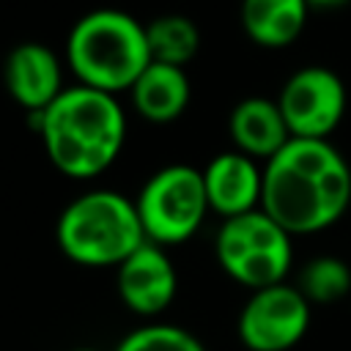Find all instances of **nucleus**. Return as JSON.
Returning <instances> with one entry per match:
<instances>
[{"mask_svg":"<svg viewBox=\"0 0 351 351\" xmlns=\"http://www.w3.org/2000/svg\"><path fill=\"white\" fill-rule=\"evenodd\" d=\"M307 0H241L239 19L247 38L263 49L291 47L307 25Z\"/></svg>","mask_w":351,"mask_h":351,"instance_id":"4468645a","label":"nucleus"},{"mask_svg":"<svg viewBox=\"0 0 351 351\" xmlns=\"http://www.w3.org/2000/svg\"><path fill=\"white\" fill-rule=\"evenodd\" d=\"M115 291L123 307L143 318L162 315L178 293V269L167 247L145 241L115 269Z\"/></svg>","mask_w":351,"mask_h":351,"instance_id":"1a4fd4ad","label":"nucleus"},{"mask_svg":"<svg viewBox=\"0 0 351 351\" xmlns=\"http://www.w3.org/2000/svg\"><path fill=\"white\" fill-rule=\"evenodd\" d=\"M214 252L219 269L247 291L285 282L293 266V236L263 208L222 219Z\"/></svg>","mask_w":351,"mask_h":351,"instance_id":"39448f33","label":"nucleus"},{"mask_svg":"<svg viewBox=\"0 0 351 351\" xmlns=\"http://www.w3.org/2000/svg\"><path fill=\"white\" fill-rule=\"evenodd\" d=\"M134 112L148 123H173L184 115L192 99V85L184 66L151 60L129 90Z\"/></svg>","mask_w":351,"mask_h":351,"instance_id":"ddd939ff","label":"nucleus"},{"mask_svg":"<svg viewBox=\"0 0 351 351\" xmlns=\"http://www.w3.org/2000/svg\"><path fill=\"white\" fill-rule=\"evenodd\" d=\"M277 104L291 137L329 140L346 115L348 93L337 71L326 66H302L282 82Z\"/></svg>","mask_w":351,"mask_h":351,"instance_id":"6e6552de","label":"nucleus"},{"mask_svg":"<svg viewBox=\"0 0 351 351\" xmlns=\"http://www.w3.org/2000/svg\"><path fill=\"white\" fill-rule=\"evenodd\" d=\"M346 3L351 0H307L310 11H335V8H343Z\"/></svg>","mask_w":351,"mask_h":351,"instance_id":"a211bd4d","label":"nucleus"},{"mask_svg":"<svg viewBox=\"0 0 351 351\" xmlns=\"http://www.w3.org/2000/svg\"><path fill=\"white\" fill-rule=\"evenodd\" d=\"M151 60L145 25L121 8H93L66 36V69L74 82L112 96L129 93Z\"/></svg>","mask_w":351,"mask_h":351,"instance_id":"7ed1b4c3","label":"nucleus"},{"mask_svg":"<svg viewBox=\"0 0 351 351\" xmlns=\"http://www.w3.org/2000/svg\"><path fill=\"white\" fill-rule=\"evenodd\" d=\"M351 206V165L329 140L293 137L263 165V203L291 236L332 228Z\"/></svg>","mask_w":351,"mask_h":351,"instance_id":"f257e3e1","label":"nucleus"},{"mask_svg":"<svg viewBox=\"0 0 351 351\" xmlns=\"http://www.w3.org/2000/svg\"><path fill=\"white\" fill-rule=\"evenodd\" d=\"M5 88L27 115H38L69 85H63V63L49 47L22 41L5 58Z\"/></svg>","mask_w":351,"mask_h":351,"instance_id":"9d476101","label":"nucleus"},{"mask_svg":"<svg viewBox=\"0 0 351 351\" xmlns=\"http://www.w3.org/2000/svg\"><path fill=\"white\" fill-rule=\"evenodd\" d=\"M313 304L299 285L277 282L250 291L239 310L236 332L247 351H291L310 329Z\"/></svg>","mask_w":351,"mask_h":351,"instance_id":"0eeeda50","label":"nucleus"},{"mask_svg":"<svg viewBox=\"0 0 351 351\" xmlns=\"http://www.w3.org/2000/svg\"><path fill=\"white\" fill-rule=\"evenodd\" d=\"M203 181L208 206L222 219L261 208L263 203V165L236 148L222 151L206 162Z\"/></svg>","mask_w":351,"mask_h":351,"instance_id":"9b49d317","label":"nucleus"},{"mask_svg":"<svg viewBox=\"0 0 351 351\" xmlns=\"http://www.w3.org/2000/svg\"><path fill=\"white\" fill-rule=\"evenodd\" d=\"M151 58L159 63L184 66L200 52V27L184 14H162L145 25Z\"/></svg>","mask_w":351,"mask_h":351,"instance_id":"2eb2a0df","label":"nucleus"},{"mask_svg":"<svg viewBox=\"0 0 351 351\" xmlns=\"http://www.w3.org/2000/svg\"><path fill=\"white\" fill-rule=\"evenodd\" d=\"M49 165L74 181L107 173L126 143V110L118 96L69 85L44 112L30 115Z\"/></svg>","mask_w":351,"mask_h":351,"instance_id":"f03ea898","label":"nucleus"},{"mask_svg":"<svg viewBox=\"0 0 351 351\" xmlns=\"http://www.w3.org/2000/svg\"><path fill=\"white\" fill-rule=\"evenodd\" d=\"M71 351H99V348H71Z\"/></svg>","mask_w":351,"mask_h":351,"instance_id":"6ab92c4d","label":"nucleus"},{"mask_svg":"<svg viewBox=\"0 0 351 351\" xmlns=\"http://www.w3.org/2000/svg\"><path fill=\"white\" fill-rule=\"evenodd\" d=\"M134 206L148 241L159 247L189 241L211 211L203 170L184 162L159 167L140 186Z\"/></svg>","mask_w":351,"mask_h":351,"instance_id":"423d86ee","label":"nucleus"},{"mask_svg":"<svg viewBox=\"0 0 351 351\" xmlns=\"http://www.w3.org/2000/svg\"><path fill=\"white\" fill-rule=\"evenodd\" d=\"M310 304H335L351 291V266L335 255H318L307 261L296 280Z\"/></svg>","mask_w":351,"mask_h":351,"instance_id":"dca6fc26","label":"nucleus"},{"mask_svg":"<svg viewBox=\"0 0 351 351\" xmlns=\"http://www.w3.org/2000/svg\"><path fill=\"white\" fill-rule=\"evenodd\" d=\"M55 241L77 266L118 269L148 239L132 197L115 189H88L63 206Z\"/></svg>","mask_w":351,"mask_h":351,"instance_id":"20e7f679","label":"nucleus"},{"mask_svg":"<svg viewBox=\"0 0 351 351\" xmlns=\"http://www.w3.org/2000/svg\"><path fill=\"white\" fill-rule=\"evenodd\" d=\"M228 134L236 151L258 159L261 165H266L293 140L277 99L263 96H247L233 104L228 118Z\"/></svg>","mask_w":351,"mask_h":351,"instance_id":"f8f14e48","label":"nucleus"},{"mask_svg":"<svg viewBox=\"0 0 351 351\" xmlns=\"http://www.w3.org/2000/svg\"><path fill=\"white\" fill-rule=\"evenodd\" d=\"M115 351H206V346L200 343L197 335H192L184 326L151 321L126 332L118 340Z\"/></svg>","mask_w":351,"mask_h":351,"instance_id":"f3484780","label":"nucleus"}]
</instances>
